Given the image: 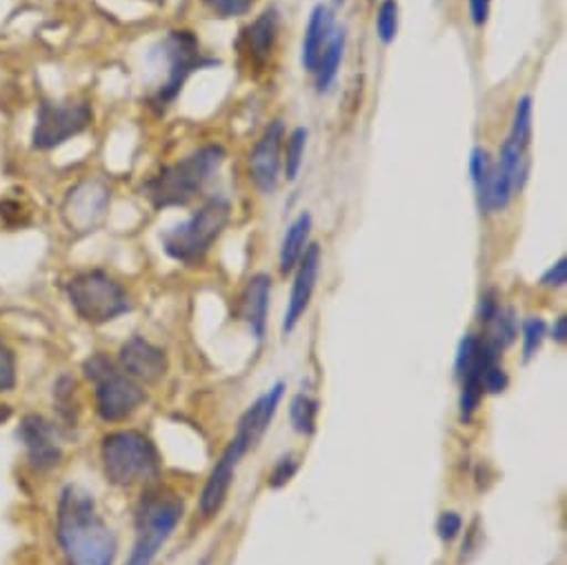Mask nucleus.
I'll use <instances>...</instances> for the list:
<instances>
[{"instance_id": "1", "label": "nucleus", "mask_w": 567, "mask_h": 565, "mask_svg": "<svg viewBox=\"0 0 567 565\" xmlns=\"http://www.w3.org/2000/svg\"><path fill=\"white\" fill-rule=\"evenodd\" d=\"M59 543L70 565H114L116 536L101 518L94 496L81 485L61 492Z\"/></svg>"}, {"instance_id": "2", "label": "nucleus", "mask_w": 567, "mask_h": 565, "mask_svg": "<svg viewBox=\"0 0 567 565\" xmlns=\"http://www.w3.org/2000/svg\"><path fill=\"white\" fill-rule=\"evenodd\" d=\"M223 163L225 150L220 145H205L147 178L143 183V196L154 209L185 207L203 194Z\"/></svg>"}, {"instance_id": "3", "label": "nucleus", "mask_w": 567, "mask_h": 565, "mask_svg": "<svg viewBox=\"0 0 567 565\" xmlns=\"http://www.w3.org/2000/svg\"><path fill=\"white\" fill-rule=\"evenodd\" d=\"M231 218V205L225 196H212L205 201L185 223H178L161 234L163 249L169 258L194 265L212 245L220 238Z\"/></svg>"}, {"instance_id": "4", "label": "nucleus", "mask_w": 567, "mask_h": 565, "mask_svg": "<svg viewBox=\"0 0 567 565\" xmlns=\"http://www.w3.org/2000/svg\"><path fill=\"white\" fill-rule=\"evenodd\" d=\"M107 481L121 487L147 483L161 476V459L154 443L134 430L112 432L101 448Z\"/></svg>"}, {"instance_id": "5", "label": "nucleus", "mask_w": 567, "mask_h": 565, "mask_svg": "<svg viewBox=\"0 0 567 565\" xmlns=\"http://www.w3.org/2000/svg\"><path fill=\"white\" fill-rule=\"evenodd\" d=\"M65 290L74 312L90 326H105L132 310L125 288L103 269L76 274Z\"/></svg>"}, {"instance_id": "6", "label": "nucleus", "mask_w": 567, "mask_h": 565, "mask_svg": "<svg viewBox=\"0 0 567 565\" xmlns=\"http://www.w3.org/2000/svg\"><path fill=\"white\" fill-rule=\"evenodd\" d=\"M83 370L87 379L96 386V410L101 419L110 423L125 421L145 403V392L141 390V386L105 355H92L85 361Z\"/></svg>"}, {"instance_id": "7", "label": "nucleus", "mask_w": 567, "mask_h": 565, "mask_svg": "<svg viewBox=\"0 0 567 565\" xmlns=\"http://www.w3.org/2000/svg\"><path fill=\"white\" fill-rule=\"evenodd\" d=\"M183 518V501L167 492H150L136 514V543L125 565H152L158 549Z\"/></svg>"}, {"instance_id": "8", "label": "nucleus", "mask_w": 567, "mask_h": 565, "mask_svg": "<svg viewBox=\"0 0 567 565\" xmlns=\"http://www.w3.org/2000/svg\"><path fill=\"white\" fill-rule=\"evenodd\" d=\"M156 52L167 61V79L150 101L156 112H165L178 99V94L183 92V85L194 72L216 65L214 59L203 56L200 43L196 34L189 30L169 32L161 41Z\"/></svg>"}, {"instance_id": "9", "label": "nucleus", "mask_w": 567, "mask_h": 565, "mask_svg": "<svg viewBox=\"0 0 567 565\" xmlns=\"http://www.w3.org/2000/svg\"><path fill=\"white\" fill-rule=\"evenodd\" d=\"M92 121L94 112L85 101H41L32 130V145L41 152L56 150L83 134Z\"/></svg>"}, {"instance_id": "10", "label": "nucleus", "mask_w": 567, "mask_h": 565, "mask_svg": "<svg viewBox=\"0 0 567 565\" xmlns=\"http://www.w3.org/2000/svg\"><path fill=\"white\" fill-rule=\"evenodd\" d=\"M110 187L101 178L81 181L63 203V220L72 232H92L107 214Z\"/></svg>"}, {"instance_id": "11", "label": "nucleus", "mask_w": 567, "mask_h": 565, "mask_svg": "<svg viewBox=\"0 0 567 565\" xmlns=\"http://www.w3.org/2000/svg\"><path fill=\"white\" fill-rule=\"evenodd\" d=\"M282 143H286V125L274 121L249 154V178L262 194H274L278 187Z\"/></svg>"}, {"instance_id": "12", "label": "nucleus", "mask_w": 567, "mask_h": 565, "mask_svg": "<svg viewBox=\"0 0 567 565\" xmlns=\"http://www.w3.org/2000/svg\"><path fill=\"white\" fill-rule=\"evenodd\" d=\"M19 439L28 452L30 463L37 470H52L63 459V445L61 436L54 423H50L45 417L28 414L21 421Z\"/></svg>"}, {"instance_id": "13", "label": "nucleus", "mask_w": 567, "mask_h": 565, "mask_svg": "<svg viewBox=\"0 0 567 565\" xmlns=\"http://www.w3.org/2000/svg\"><path fill=\"white\" fill-rule=\"evenodd\" d=\"M319 271H321V247L308 245V249L303 251L299 265H297V276H295V286H292V297L286 310V321H282V332L290 335L301 317L308 312L317 280H319Z\"/></svg>"}, {"instance_id": "14", "label": "nucleus", "mask_w": 567, "mask_h": 565, "mask_svg": "<svg viewBox=\"0 0 567 565\" xmlns=\"http://www.w3.org/2000/svg\"><path fill=\"white\" fill-rule=\"evenodd\" d=\"M121 370L132 377L134 381L143 383H156L165 377L167 372V357L161 348L152 346L143 337L130 339L118 355Z\"/></svg>"}, {"instance_id": "15", "label": "nucleus", "mask_w": 567, "mask_h": 565, "mask_svg": "<svg viewBox=\"0 0 567 565\" xmlns=\"http://www.w3.org/2000/svg\"><path fill=\"white\" fill-rule=\"evenodd\" d=\"M278 37V10H265L251 25H247L238 39V52L249 68H260L267 63Z\"/></svg>"}, {"instance_id": "16", "label": "nucleus", "mask_w": 567, "mask_h": 565, "mask_svg": "<svg viewBox=\"0 0 567 565\" xmlns=\"http://www.w3.org/2000/svg\"><path fill=\"white\" fill-rule=\"evenodd\" d=\"M245 456V450L238 443H229L227 450L223 452L220 461L216 463V468L212 470L203 494H200V512L205 516H214L227 501L229 487L234 483V474H236V465L238 461Z\"/></svg>"}, {"instance_id": "17", "label": "nucleus", "mask_w": 567, "mask_h": 565, "mask_svg": "<svg viewBox=\"0 0 567 565\" xmlns=\"http://www.w3.org/2000/svg\"><path fill=\"white\" fill-rule=\"evenodd\" d=\"M282 383H278L276 388H271L265 397H260L238 421V428H236V434L231 441H236L245 452H249L265 434V430L269 428L274 414H276V408L282 399Z\"/></svg>"}, {"instance_id": "18", "label": "nucleus", "mask_w": 567, "mask_h": 565, "mask_svg": "<svg viewBox=\"0 0 567 565\" xmlns=\"http://www.w3.org/2000/svg\"><path fill=\"white\" fill-rule=\"evenodd\" d=\"M332 37H334V14L328 6H317L310 14V21L306 28V39H303L301 63H303L306 72L315 74Z\"/></svg>"}, {"instance_id": "19", "label": "nucleus", "mask_w": 567, "mask_h": 565, "mask_svg": "<svg viewBox=\"0 0 567 565\" xmlns=\"http://www.w3.org/2000/svg\"><path fill=\"white\" fill-rule=\"evenodd\" d=\"M269 297H271V278L267 274L251 276L240 297V317L247 321V326L251 328L258 341L265 337Z\"/></svg>"}, {"instance_id": "20", "label": "nucleus", "mask_w": 567, "mask_h": 565, "mask_svg": "<svg viewBox=\"0 0 567 565\" xmlns=\"http://www.w3.org/2000/svg\"><path fill=\"white\" fill-rule=\"evenodd\" d=\"M310 232H312V214L303 212L282 236V245H280V256H278V265H280V274H290L303 251L308 249V240H310Z\"/></svg>"}, {"instance_id": "21", "label": "nucleus", "mask_w": 567, "mask_h": 565, "mask_svg": "<svg viewBox=\"0 0 567 565\" xmlns=\"http://www.w3.org/2000/svg\"><path fill=\"white\" fill-rule=\"evenodd\" d=\"M343 54H346V30H337L330 45L326 48L317 70H315L317 90L321 94L330 92V88L334 85V81L339 76V70H341V63H343Z\"/></svg>"}, {"instance_id": "22", "label": "nucleus", "mask_w": 567, "mask_h": 565, "mask_svg": "<svg viewBox=\"0 0 567 565\" xmlns=\"http://www.w3.org/2000/svg\"><path fill=\"white\" fill-rule=\"evenodd\" d=\"M470 176L476 192V205L481 214H487V198L494 178V158L485 147H474L470 154Z\"/></svg>"}, {"instance_id": "23", "label": "nucleus", "mask_w": 567, "mask_h": 565, "mask_svg": "<svg viewBox=\"0 0 567 565\" xmlns=\"http://www.w3.org/2000/svg\"><path fill=\"white\" fill-rule=\"evenodd\" d=\"M483 323L489 328V337L485 339L496 352L509 348L516 341V317L512 310L496 306Z\"/></svg>"}, {"instance_id": "24", "label": "nucleus", "mask_w": 567, "mask_h": 565, "mask_svg": "<svg viewBox=\"0 0 567 565\" xmlns=\"http://www.w3.org/2000/svg\"><path fill=\"white\" fill-rule=\"evenodd\" d=\"M308 130L306 127H297L290 136L286 145V158H282V170H286V178L288 181H297L303 167V156H306V147H308Z\"/></svg>"}, {"instance_id": "25", "label": "nucleus", "mask_w": 567, "mask_h": 565, "mask_svg": "<svg viewBox=\"0 0 567 565\" xmlns=\"http://www.w3.org/2000/svg\"><path fill=\"white\" fill-rule=\"evenodd\" d=\"M507 141L516 143L523 150H529V141H532V99L529 96L518 99Z\"/></svg>"}, {"instance_id": "26", "label": "nucleus", "mask_w": 567, "mask_h": 565, "mask_svg": "<svg viewBox=\"0 0 567 565\" xmlns=\"http://www.w3.org/2000/svg\"><path fill=\"white\" fill-rule=\"evenodd\" d=\"M317 412H319V403L306 394L295 397L292 405H290V417L292 423L299 432L303 434H312L315 425H317Z\"/></svg>"}, {"instance_id": "27", "label": "nucleus", "mask_w": 567, "mask_h": 565, "mask_svg": "<svg viewBox=\"0 0 567 565\" xmlns=\"http://www.w3.org/2000/svg\"><path fill=\"white\" fill-rule=\"evenodd\" d=\"M399 32V3L396 0H383L377 12V34L383 45H392Z\"/></svg>"}, {"instance_id": "28", "label": "nucleus", "mask_w": 567, "mask_h": 565, "mask_svg": "<svg viewBox=\"0 0 567 565\" xmlns=\"http://www.w3.org/2000/svg\"><path fill=\"white\" fill-rule=\"evenodd\" d=\"M545 335H547V326H545L543 319L529 317L523 323V355H525V361H529L538 352V348L545 341Z\"/></svg>"}, {"instance_id": "29", "label": "nucleus", "mask_w": 567, "mask_h": 565, "mask_svg": "<svg viewBox=\"0 0 567 565\" xmlns=\"http://www.w3.org/2000/svg\"><path fill=\"white\" fill-rule=\"evenodd\" d=\"M254 3H256V0H203V6L220 19L243 17L251 10Z\"/></svg>"}, {"instance_id": "30", "label": "nucleus", "mask_w": 567, "mask_h": 565, "mask_svg": "<svg viewBox=\"0 0 567 565\" xmlns=\"http://www.w3.org/2000/svg\"><path fill=\"white\" fill-rule=\"evenodd\" d=\"M17 386V357L0 339V392H10Z\"/></svg>"}, {"instance_id": "31", "label": "nucleus", "mask_w": 567, "mask_h": 565, "mask_svg": "<svg viewBox=\"0 0 567 565\" xmlns=\"http://www.w3.org/2000/svg\"><path fill=\"white\" fill-rule=\"evenodd\" d=\"M507 388V374L505 370L496 363V357L487 359L485 368H483V392L489 394H501Z\"/></svg>"}, {"instance_id": "32", "label": "nucleus", "mask_w": 567, "mask_h": 565, "mask_svg": "<svg viewBox=\"0 0 567 565\" xmlns=\"http://www.w3.org/2000/svg\"><path fill=\"white\" fill-rule=\"evenodd\" d=\"M56 392H54V399H56V408H59V412L68 419V421H72L74 419V381L70 379V377H63L59 383H56V388H54Z\"/></svg>"}, {"instance_id": "33", "label": "nucleus", "mask_w": 567, "mask_h": 565, "mask_svg": "<svg viewBox=\"0 0 567 565\" xmlns=\"http://www.w3.org/2000/svg\"><path fill=\"white\" fill-rule=\"evenodd\" d=\"M295 474H297V461L292 456H282L276 463V468L271 470L269 483H271V487H282Z\"/></svg>"}, {"instance_id": "34", "label": "nucleus", "mask_w": 567, "mask_h": 565, "mask_svg": "<svg viewBox=\"0 0 567 565\" xmlns=\"http://www.w3.org/2000/svg\"><path fill=\"white\" fill-rule=\"evenodd\" d=\"M567 282V260L560 258L556 260L543 276H540V286L543 288H563Z\"/></svg>"}, {"instance_id": "35", "label": "nucleus", "mask_w": 567, "mask_h": 565, "mask_svg": "<svg viewBox=\"0 0 567 565\" xmlns=\"http://www.w3.org/2000/svg\"><path fill=\"white\" fill-rule=\"evenodd\" d=\"M461 527H463V521H461V516H458L456 512H445V514L439 518V534H441V538H445V541L456 538L458 532H461Z\"/></svg>"}, {"instance_id": "36", "label": "nucleus", "mask_w": 567, "mask_h": 565, "mask_svg": "<svg viewBox=\"0 0 567 565\" xmlns=\"http://www.w3.org/2000/svg\"><path fill=\"white\" fill-rule=\"evenodd\" d=\"M492 0H470V19L476 28H483L489 21Z\"/></svg>"}, {"instance_id": "37", "label": "nucleus", "mask_w": 567, "mask_h": 565, "mask_svg": "<svg viewBox=\"0 0 567 565\" xmlns=\"http://www.w3.org/2000/svg\"><path fill=\"white\" fill-rule=\"evenodd\" d=\"M551 337L556 343H565L567 341V319L565 317H558L556 319V326L551 330Z\"/></svg>"}, {"instance_id": "38", "label": "nucleus", "mask_w": 567, "mask_h": 565, "mask_svg": "<svg viewBox=\"0 0 567 565\" xmlns=\"http://www.w3.org/2000/svg\"><path fill=\"white\" fill-rule=\"evenodd\" d=\"M337 3H339V6H341V3H346V0H337Z\"/></svg>"}]
</instances>
